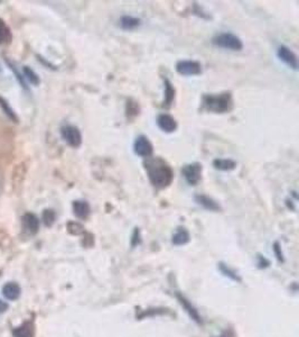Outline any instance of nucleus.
<instances>
[{
    "label": "nucleus",
    "instance_id": "obj_1",
    "mask_svg": "<svg viewBox=\"0 0 299 337\" xmlns=\"http://www.w3.org/2000/svg\"><path fill=\"white\" fill-rule=\"evenodd\" d=\"M147 177L155 188L165 189L169 187L174 180V171L168 162L159 157L148 158L143 162Z\"/></svg>",
    "mask_w": 299,
    "mask_h": 337
},
{
    "label": "nucleus",
    "instance_id": "obj_29",
    "mask_svg": "<svg viewBox=\"0 0 299 337\" xmlns=\"http://www.w3.org/2000/svg\"><path fill=\"white\" fill-rule=\"evenodd\" d=\"M38 60L40 61V62H42L43 63V64L44 65H46V66H49V68L50 69H52V70H54V69H56V68H55V66L53 65V64H52V63H50V62H47L46 60H44V59L42 58V57H38Z\"/></svg>",
    "mask_w": 299,
    "mask_h": 337
},
{
    "label": "nucleus",
    "instance_id": "obj_22",
    "mask_svg": "<svg viewBox=\"0 0 299 337\" xmlns=\"http://www.w3.org/2000/svg\"><path fill=\"white\" fill-rule=\"evenodd\" d=\"M178 299H179L180 303H182V306L184 307V308H185V309L187 310V313L191 315L192 318H194L195 320H197V321H198V320H199V316H198V314H197L196 310H195V309L193 308V307L191 306V303L188 302L187 300H186L185 298H184V297H180V296H178Z\"/></svg>",
    "mask_w": 299,
    "mask_h": 337
},
{
    "label": "nucleus",
    "instance_id": "obj_27",
    "mask_svg": "<svg viewBox=\"0 0 299 337\" xmlns=\"http://www.w3.org/2000/svg\"><path fill=\"white\" fill-rule=\"evenodd\" d=\"M139 238H140V232H139L138 228H136L135 232H134V235H132V239H131L132 246L137 245V244L139 243V240H140Z\"/></svg>",
    "mask_w": 299,
    "mask_h": 337
},
{
    "label": "nucleus",
    "instance_id": "obj_7",
    "mask_svg": "<svg viewBox=\"0 0 299 337\" xmlns=\"http://www.w3.org/2000/svg\"><path fill=\"white\" fill-rule=\"evenodd\" d=\"M134 152L138 157L148 159L154 153V146L145 135H139L134 142Z\"/></svg>",
    "mask_w": 299,
    "mask_h": 337
},
{
    "label": "nucleus",
    "instance_id": "obj_18",
    "mask_svg": "<svg viewBox=\"0 0 299 337\" xmlns=\"http://www.w3.org/2000/svg\"><path fill=\"white\" fill-rule=\"evenodd\" d=\"M0 107H1L3 113L6 114V116L8 117L9 119H12L14 123H18V117L16 113H15V110L12 108V106L9 105V102L2 97H0Z\"/></svg>",
    "mask_w": 299,
    "mask_h": 337
},
{
    "label": "nucleus",
    "instance_id": "obj_23",
    "mask_svg": "<svg viewBox=\"0 0 299 337\" xmlns=\"http://www.w3.org/2000/svg\"><path fill=\"white\" fill-rule=\"evenodd\" d=\"M55 219H56V215H55L54 210H52V209L44 210L43 220H44V224H45L47 227H51V226L55 223Z\"/></svg>",
    "mask_w": 299,
    "mask_h": 337
},
{
    "label": "nucleus",
    "instance_id": "obj_2",
    "mask_svg": "<svg viewBox=\"0 0 299 337\" xmlns=\"http://www.w3.org/2000/svg\"><path fill=\"white\" fill-rule=\"evenodd\" d=\"M203 108L206 112L214 114H225L230 112L233 107V98L231 92L222 94H208L203 96Z\"/></svg>",
    "mask_w": 299,
    "mask_h": 337
},
{
    "label": "nucleus",
    "instance_id": "obj_28",
    "mask_svg": "<svg viewBox=\"0 0 299 337\" xmlns=\"http://www.w3.org/2000/svg\"><path fill=\"white\" fill-rule=\"evenodd\" d=\"M274 250H275V253L277 255V258H278V260L281 261L282 260V253H281V249H280L279 243H275Z\"/></svg>",
    "mask_w": 299,
    "mask_h": 337
},
{
    "label": "nucleus",
    "instance_id": "obj_14",
    "mask_svg": "<svg viewBox=\"0 0 299 337\" xmlns=\"http://www.w3.org/2000/svg\"><path fill=\"white\" fill-rule=\"evenodd\" d=\"M23 224L24 227L31 233V234H36L39 229V220L36 217V215L32 213H27L23 217Z\"/></svg>",
    "mask_w": 299,
    "mask_h": 337
},
{
    "label": "nucleus",
    "instance_id": "obj_6",
    "mask_svg": "<svg viewBox=\"0 0 299 337\" xmlns=\"http://www.w3.org/2000/svg\"><path fill=\"white\" fill-rule=\"evenodd\" d=\"M176 71L185 77L199 76L202 73V64L193 60H180L176 63Z\"/></svg>",
    "mask_w": 299,
    "mask_h": 337
},
{
    "label": "nucleus",
    "instance_id": "obj_11",
    "mask_svg": "<svg viewBox=\"0 0 299 337\" xmlns=\"http://www.w3.org/2000/svg\"><path fill=\"white\" fill-rule=\"evenodd\" d=\"M73 213L79 219H87L91 213L90 203L86 200H75L72 203Z\"/></svg>",
    "mask_w": 299,
    "mask_h": 337
},
{
    "label": "nucleus",
    "instance_id": "obj_8",
    "mask_svg": "<svg viewBox=\"0 0 299 337\" xmlns=\"http://www.w3.org/2000/svg\"><path fill=\"white\" fill-rule=\"evenodd\" d=\"M277 57H278L280 61H282L286 65L289 66L290 69H293V70L298 69L297 55L295 54L288 46L279 45L278 49H277Z\"/></svg>",
    "mask_w": 299,
    "mask_h": 337
},
{
    "label": "nucleus",
    "instance_id": "obj_25",
    "mask_svg": "<svg viewBox=\"0 0 299 337\" xmlns=\"http://www.w3.org/2000/svg\"><path fill=\"white\" fill-rule=\"evenodd\" d=\"M125 112H127V116H137L139 114V106L137 102H131V100H129L127 102V108H125Z\"/></svg>",
    "mask_w": 299,
    "mask_h": 337
},
{
    "label": "nucleus",
    "instance_id": "obj_13",
    "mask_svg": "<svg viewBox=\"0 0 299 337\" xmlns=\"http://www.w3.org/2000/svg\"><path fill=\"white\" fill-rule=\"evenodd\" d=\"M119 25L123 31H134V29L140 27L141 20L138 17L130 16V15H123L119 20Z\"/></svg>",
    "mask_w": 299,
    "mask_h": 337
},
{
    "label": "nucleus",
    "instance_id": "obj_21",
    "mask_svg": "<svg viewBox=\"0 0 299 337\" xmlns=\"http://www.w3.org/2000/svg\"><path fill=\"white\" fill-rule=\"evenodd\" d=\"M14 337H33V329L29 324H25L14 331Z\"/></svg>",
    "mask_w": 299,
    "mask_h": 337
},
{
    "label": "nucleus",
    "instance_id": "obj_19",
    "mask_svg": "<svg viewBox=\"0 0 299 337\" xmlns=\"http://www.w3.org/2000/svg\"><path fill=\"white\" fill-rule=\"evenodd\" d=\"M12 40V33L10 28L7 26L5 20L0 18V44H5L10 42Z\"/></svg>",
    "mask_w": 299,
    "mask_h": 337
},
{
    "label": "nucleus",
    "instance_id": "obj_4",
    "mask_svg": "<svg viewBox=\"0 0 299 337\" xmlns=\"http://www.w3.org/2000/svg\"><path fill=\"white\" fill-rule=\"evenodd\" d=\"M202 164L198 162H193L184 165L182 168V175L190 186H196L202 179Z\"/></svg>",
    "mask_w": 299,
    "mask_h": 337
},
{
    "label": "nucleus",
    "instance_id": "obj_15",
    "mask_svg": "<svg viewBox=\"0 0 299 337\" xmlns=\"http://www.w3.org/2000/svg\"><path fill=\"white\" fill-rule=\"evenodd\" d=\"M213 166L220 171H232L237 168V162L232 159H215L213 161Z\"/></svg>",
    "mask_w": 299,
    "mask_h": 337
},
{
    "label": "nucleus",
    "instance_id": "obj_17",
    "mask_svg": "<svg viewBox=\"0 0 299 337\" xmlns=\"http://www.w3.org/2000/svg\"><path fill=\"white\" fill-rule=\"evenodd\" d=\"M2 294L7 299L16 300L20 295V288L17 283L9 282L5 284V287L2 288Z\"/></svg>",
    "mask_w": 299,
    "mask_h": 337
},
{
    "label": "nucleus",
    "instance_id": "obj_20",
    "mask_svg": "<svg viewBox=\"0 0 299 337\" xmlns=\"http://www.w3.org/2000/svg\"><path fill=\"white\" fill-rule=\"evenodd\" d=\"M23 72L26 79H27L32 84H34V86H38V84L40 83V79L38 75L32 68H29V66H24Z\"/></svg>",
    "mask_w": 299,
    "mask_h": 337
},
{
    "label": "nucleus",
    "instance_id": "obj_30",
    "mask_svg": "<svg viewBox=\"0 0 299 337\" xmlns=\"http://www.w3.org/2000/svg\"><path fill=\"white\" fill-rule=\"evenodd\" d=\"M7 308H8V305H7L6 302H3V301H0V313H3V312H6Z\"/></svg>",
    "mask_w": 299,
    "mask_h": 337
},
{
    "label": "nucleus",
    "instance_id": "obj_31",
    "mask_svg": "<svg viewBox=\"0 0 299 337\" xmlns=\"http://www.w3.org/2000/svg\"><path fill=\"white\" fill-rule=\"evenodd\" d=\"M222 337H224V336H222Z\"/></svg>",
    "mask_w": 299,
    "mask_h": 337
},
{
    "label": "nucleus",
    "instance_id": "obj_12",
    "mask_svg": "<svg viewBox=\"0 0 299 337\" xmlns=\"http://www.w3.org/2000/svg\"><path fill=\"white\" fill-rule=\"evenodd\" d=\"M162 80H164V101H162V106L168 108L174 102L176 90L171 80L167 79V78H164Z\"/></svg>",
    "mask_w": 299,
    "mask_h": 337
},
{
    "label": "nucleus",
    "instance_id": "obj_26",
    "mask_svg": "<svg viewBox=\"0 0 299 337\" xmlns=\"http://www.w3.org/2000/svg\"><path fill=\"white\" fill-rule=\"evenodd\" d=\"M6 63H7V64H8V65H9V68L13 70V71H14V73H15V75H16V78H17V80H18V81H19V82H20V84H21V86H23V87H24V88L26 89V83H25V80H24V78L20 76V73H19V72H17V70H16V69H15V66H14V65L12 64V63H10V62H9L8 60H7V59H6Z\"/></svg>",
    "mask_w": 299,
    "mask_h": 337
},
{
    "label": "nucleus",
    "instance_id": "obj_10",
    "mask_svg": "<svg viewBox=\"0 0 299 337\" xmlns=\"http://www.w3.org/2000/svg\"><path fill=\"white\" fill-rule=\"evenodd\" d=\"M194 199L197 205L202 206L203 208L206 210H210V212H220V210L222 209L221 208L220 203L217 202L216 200H214L212 197H210V196L198 194V195H195Z\"/></svg>",
    "mask_w": 299,
    "mask_h": 337
},
{
    "label": "nucleus",
    "instance_id": "obj_16",
    "mask_svg": "<svg viewBox=\"0 0 299 337\" xmlns=\"http://www.w3.org/2000/svg\"><path fill=\"white\" fill-rule=\"evenodd\" d=\"M190 233L186 228L184 227H179L177 229V232L175 233L174 235H173V238H172V243L174 244V245H185L188 242H190Z\"/></svg>",
    "mask_w": 299,
    "mask_h": 337
},
{
    "label": "nucleus",
    "instance_id": "obj_5",
    "mask_svg": "<svg viewBox=\"0 0 299 337\" xmlns=\"http://www.w3.org/2000/svg\"><path fill=\"white\" fill-rule=\"evenodd\" d=\"M61 135L62 139L65 140L66 143L69 144L71 147H77L81 146L82 144V134H81V131L76 126L73 125H65L61 128Z\"/></svg>",
    "mask_w": 299,
    "mask_h": 337
},
{
    "label": "nucleus",
    "instance_id": "obj_24",
    "mask_svg": "<svg viewBox=\"0 0 299 337\" xmlns=\"http://www.w3.org/2000/svg\"><path fill=\"white\" fill-rule=\"evenodd\" d=\"M68 231L72 235H80L84 233V227L80 223H76V221H70L68 224Z\"/></svg>",
    "mask_w": 299,
    "mask_h": 337
},
{
    "label": "nucleus",
    "instance_id": "obj_9",
    "mask_svg": "<svg viewBox=\"0 0 299 337\" xmlns=\"http://www.w3.org/2000/svg\"><path fill=\"white\" fill-rule=\"evenodd\" d=\"M157 126L165 133H174L177 129V121L172 115L160 114L157 117Z\"/></svg>",
    "mask_w": 299,
    "mask_h": 337
},
{
    "label": "nucleus",
    "instance_id": "obj_3",
    "mask_svg": "<svg viewBox=\"0 0 299 337\" xmlns=\"http://www.w3.org/2000/svg\"><path fill=\"white\" fill-rule=\"evenodd\" d=\"M212 44L220 49L229 51H241L243 43L240 38L232 33H220L212 39Z\"/></svg>",
    "mask_w": 299,
    "mask_h": 337
}]
</instances>
